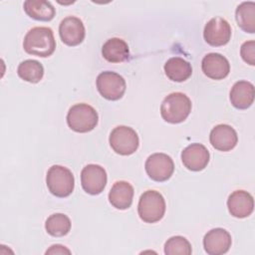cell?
Segmentation results:
<instances>
[{
    "instance_id": "cell-1",
    "label": "cell",
    "mask_w": 255,
    "mask_h": 255,
    "mask_svg": "<svg viewBox=\"0 0 255 255\" xmlns=\"http://www.w3.org/2000/svg\"><path fill=\"white\" fill-rule=\"evenodd\" d=\"M23 48L26 53L42 58L51 56L56 49V40L51 28L34 27L24 37Z\"/></svg>"
},
{
    "instance_id": "cell-2",
    "label": "cell",
    "mask_w": 255,
    "mask_h": 255,
    "mask_svg": "<svg viewBox=\"0 0 255 255\" xmlns=\"http://www.w3.org/2000/svg\"><path fill=\"white\" fill-rule=\"evenodd\" d=\"M191 112V101L183 93H171L164 98L160 106L161 118L169 124H179L186 120Z\"/></svg>"
},
{
    "instance_id": "cell-3",
    "label": "cell",
    "mask_w": 255,
    "mask_h": 255,
    "mask_svg": "<svg viewBox=\"0 0 255 255\" xmlns=\"http://www.w3.org/2000/svg\"><path fill=\"white\" fill-rule=\"evenodd\" d=\"M137 212L139 218L146 223L159 221L165 213V200L162 194L155 190L144 191L139 197Z\"/></svg>"
},
{
    "instance_id": "cell-4",
    "label": "cell",
    "mask_w": 255,
    "mask_h": 255,
    "mask_svg": "<svg viewBox=\"0 0 255 255\" xmlns=\"http://www.w3.org/2000/svg\"><path fill=\"white\" fill-rule=\"evenodd\" d=\"M99 116L96 110L88 104H76L67 114V124L77 132H88L98 125Z\"/></svg>"
},
{
    "instance_id": "cell-5",
    "label": "cell",
    "mask_w": 255,
    "mask_h": 255,
    "mask_svg": "<svg viewBox=\"0 0 255 255\" xmlns=\"http://www.w3.org/2000/svg\"><path fill=\"white\" fill-rule=\"evenodd\" d=\"M46 183L49 191L53 195L67 197L74 190L75 178L69 168L56 164L48 169Z\"/></svg>"
},
{
    "instance_id": "cell-6",
    "label": "cell",
    "mask_w": 255,
    "mask_h": 255,
    "mask_svg": "<svg viewBox=\"0 0 255 255\" xmlns=\"http://www.w3.org/2000/svg\"><path fill=\"white\" fill-rule=\"evenodd\" d=\"M110 144L115 152L121 155H129L136 151L139 144L135 130L127 126L115 128L109 137Z\"/></svg>"
},
{
    "instance_id": "cell-7",
    "label": "cell",
    "mask_w": 255,
    "mask_h": 255,
    "mask_svg": "<svg viewBox=\"0 0 255 255\" xmlns=\"http://www.w3.org/2000/svg\"><path fill=\"white\" fill-rule=\"evenodd\" d=\"M97 88L102 97L109 101L120 100L126 92L125 79L111 71H105L99 74L97 78Z\"/></svg>"
},
{
    "instance_id": "cell-8",
    "label": "cell",
    "mask_w": 255,
    "mask_h": 255,
    "mask_svg": "<svg viewBox=\"0 0 255 255\" xmlns=\"http://www.w3.org/2000/svg\"><path fill=\"white\" fill-rule=\"evenodd\" d=\"M144 167L149 178L157 182H162L169 179L172 175L174 163L169 155L156 152L147 157Z\"/></svg>"
},
{
    "instance_id": "cell-9",
    "label": "cell",
    "mask_w": 255,
    "mask_h": 255,
    "mask_svg": "<svg viewBox=\"0 0 255 255\" xmlns=\"http://www.w3.org/2000/svg\"><path fill=\"white\" fill-rule=\"evenodd\" d=\"M81 183L87 193L92 195L100 194L107 184V172L99 164H88L82 169Z\"/></svg>"
},
{
    "instance_id": "cell-10",
    "label": "cell",
    "mask_w": 255,
    "mask_h": 255,
    "mask_svg": "<svg viewBox=\"0 0 255 255\" xmlns=\"http://www.w3.org/2000/svg\"><path fill=\"white\" fill-rule=\"evenodd\" d=\"M203 37L210 46H223L231 38V27L225 19L214 17L206 23L203 30Z\"/></svg>"
},
{
    "instance_id": "cell-11",
    "label": "cell",
    "mask_w": 255,
    "mask_h": 255,
    "mask_svg": "<svg viewBox=\"0 0 255 255\" xmlns=\"http://www.w3.org/2000/svg\"><path fill=\"white\" fill-rule=\"evenodd\" d=\"M59 35L64 44L68 46H77L85 39V26L82 20L78 17H66L60 23Z\"/></svg>"
},
{
    "instance_id": "cell-12",
    "label": "cell",
    "mask_w": 255,
    "mask_h": 255,
    "mask_svg": "<svg viewBox=\"0 0 255 255\" xmlns=\"http://www.w3.org/2000/svg\"><path fill=\"white\" fill-rule=\"evenodd\" d=\"M232 239L228 231L223 228L209 230L203 238V247L209 255H221L226 253L231 247Z\"/></svg>"
},
{
    "instance_id": "cell-13",
    "label": "cell",
    "mask_w": 255,
    "mask_h": 255,
    "mask_svg": "<svg viewBox=\"0 0 255 255\" xmlns=\"http://www.w3.org/2000/svg\"><path fill=\"white\" fill-rule=\"evenodd\" d=\"M209 157L208 149L201 143H191L181 152L183 165L192 171H200L204 169L209 162Z\"/></svg>"
},
{
    "instance_id": "cell-14",
    "label": "cell",
    "mask_w": 255,
    "mask_h": 255,
    "mask_svg": "<svg viewBox=\"0 0 255 255\" xmlns=\"http://www.w3.org/2000/svg\"><path fill=\"white\" fill-rule=\"evenodd\" d=\"M211 145L220 151H229L235 147L238 141L236 130L229 125L215 126L209 134Z\"/></svg>"
},
{
    "instance_id": "cell-15",
    "label": "cell",
    "mask_w": 255,
    "mask_h": 255,
    "mask_svg": "<svg viewBox=\"0 0 255 255\" xmlns=\"http://www.w3.org/2000/svg\"><path fill=\"white\" fill-rule=\"evenodd\" d=\"M201 69L208 78L212 80H222L228 76L230 65L228 60L221 54L209 53L203 57Z\"/></svg>"
},
{
    "instance_id": "cell-16",
    "label": "cell",
    "mask_w": 255,
    "mask_h": 255,
    "mask_svg": "<svg viewBox=\"0 0 255 255\" xmlns=\"http://www.w3.org/2000/svg\"><path fill=\"white\" fill-rule=\"evenodd\" d=\"M227 207L232 216L245 218L253 212L254 200L249 192L245 190H235L227 199Z\"/></svg>"
},
{
    "instance_id": "cell-17",
    "label": "cell",
    "mask_w": 255,
    "mask_h": 255,
    "mask_svg": "<svg viewBox=\"0 0 255 255\" xmlns=\"http://www.w3.org/2000/svg\"><path fill=\"white\" fill-rule=\"evenodd\" d=\"M133 187L125 180L117 181L109 192V201L117 209H128L130 207L133 198Z\"/></svg>"
},
{
    "instance_id": "cell-18",
    "label": "cell",
    "mask_w": 255,
    "mask_h": 255,
    "mask_svg": "<svg viewBox=\"0 0 255 255\" xmlns=\"http://www.w3.org/2000/svg\"><path fill=\"white\" fill-rule=\"evenodd\" d=\"M230 102L238 110L248 109L254 102V86L248 81L236 82L230 90Z\"/></svg>"
},
{
    "instance_id": "cell-19",
    "label": "cell",
    "mask_w": 255,
    "mask_h": 255,
    "mask_svg": "<svg viewBox=\"0 0 255 255\" xmlns=\"http://www.w3.org/2000/svg\"><path fill=\"white\" fill-rule=\"evenodd\" d=\"M102 55L110 63H122L129 57L128 46L123 39L111 38L103 45Z\"/></svg>"
},
{
    "instance_id": "cell-20",
    "label": "cell",
    "mask_w": 255,
    "mask_h": 255,
    "mask_svg": "<svg viewBox=\"0 0 255 255\" xmlns=\"http://www.w3.org/2000/svg\"><path fill=\"white\" fill-rule=\"evenodd\" d=\"M23 7L29 17L38 21H51L56 14V9L49 1L26 0Z\"/></svg>"
},
{
    "instance_id": "cell-21",
    "label": "cell",
    "mask_w": 255,
    "mask_h": 255,
    "mask_svg": "<svg viewBox=\"0 0 255 255\" xmlns=\"http://www.w3.org/2000/svg\"><path fill=\"white\" fill-rule=\"evenodd\" d=\"M164 73L173 82L186 81L192 74L191 65L180 57L169 58L164 64Z\"/></svg>"
},
{
    "instance_id": "cell-22",
    "label": "cell",
    "mask_w": 255,
    "mask_h": 255,
    "mask_svg": "<svg viewBox=\"0 0 255 255\" xmlns=\"http://www.w3.org/2000/svg\"><path fill=\"white\" fill-rule=\"evenodd\" d=\"M238 26L246 33L255 32V3L253 1L242 2L235 11Z\"/></svg>"
},
{
    "instance_id": "cell-23",
    "label": "cell",
    "mask_w": 255,
    "mask_h": 255,
    "mask_svg": "<svg viewBox=\"0 0 255 255\" xmlns=\"http://www.w3.org/2000/svg\"><path fill=\"white\" fill-rule=\"evenodd\" d=\"M17 74L22 80L35 84L42 80L44 67L36 60H25L19 64Z\"/></svg>"
},
{
    "instance_id": "cell-24",
    "label": "cell",
    "mask_w": 255,
    "mask_h": 255,
    "mask_svg": "<svg viewBox=\"0 0 255 255\" xmlns=\"http://www.w3.org/2000/svg\"><path fill=\"white\" fill-rule=\"evenodd\" d=\"M45 229L51 236H65L71 230V220L66 214L54 213L47 218Z\"/></svg>"
},
{
    "instance_id": "cell-25",
    "label": "cell",
    "mask_w": 255,
    "mask_h": 255,
    "mask_svg": "<svg viewBox=\"0 0 255 255\" xmlns=\"http://www.w3.org/2000/svg\"><path fill=\"white\" fill-rule=\"evenodd\" d=\"M192 249L189 241L182 236H172L164 244L166 255H189Z\"/></svg>"
},
{
    "instance_id": "cell-26",
    "label": "cell",
    "mask_w": 255,
    "mask_h": 255,
    "mask_svg": "<svg viewBox=\"0 0 255 255\" xmlns=\"http://www.w3.org/2000/svg\"><path fill=\"white\" fill-rule=\"evenodd\" d=\"M240 55L244 62H246L250 66H254L255 65V42L253 40L244 42L240 49Z\"/></svg>"
},
{
    "instance_id": "cell-27",
    "label": "cell",
    "mask_w": 255,
    "mask_h": 255,
    "mask_svg": "<svg viewBox=\"0 0 255 255\" xmlns=\"http://www.w3.org/2000/svg\"><path fill=\"white\" fill-rule=\"evenodd\" d=\"M70 253H71V251L69 249H67L65 246L60 245V244L52 245L46 251V254H70Z\"/></svg>"
}]
</instances>
